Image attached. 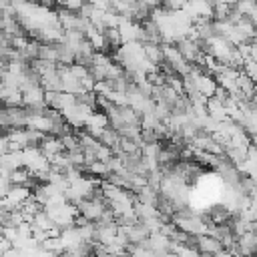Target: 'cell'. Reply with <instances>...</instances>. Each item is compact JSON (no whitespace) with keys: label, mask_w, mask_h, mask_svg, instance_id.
I'll use <instances>...</instances> for the list:
<instances>
[{"label":"cell","mask_w":257,"mask_h":257,"mask_svg":"<svg viewBox=\"0 0 257 257\" xmlns=\"http://www.w3.org/2000/svg\"><path fill=\"white\" fill-rule=\"evenodd\" d=\"M22 167H26L34 175V179H38V181H44L46 173L50 171L48 157L40 151L38 145H30V147L22 149Z\"/></svg>","instance_id":"cell-1"},{"label":"cell","mask_w":257,"mask_h":257,"mask_svg":"<svg viewBox=\"0 0 257 257\" xmlns=\"http://www.w3.org/2000/svg\"><path fill=\"white\" fill-rule=\"evenodd\" d=\"M92 110H94V106H90V104H86V102H82V100L76 98V102H72L66 108H62L60 114H62V118H64V122L68 126H72V128H84L86 118L90 116Z\"/></svg>","instance_id":"cell-2"},{"label":"cell","mask_w":257,"mask_h":257,"mask_svg":"<svg viewBox=\"0 0 257 257\" xmlns=\"http://www.w3.org/2000/svg\"><path fill=\"white\" fill-rule=\"evenodd\" d=\"M26 114L28 108L18 104V106H0V128H16V126H26Z\"/></svg>","instance_id":"cell-3"},{"label":"cell","mask_w":257,"mask_h":257,"mask_svg":"<svg viewBox=\"0 0 257 257\" xmlns=\"http://www.w3.org/2000/svg\"><path fill=\"white\" fill-rule=\"evenodd\" d=\"M44 88L40 82H30L22 88V106H26L28 110H38V108H44L46 106V100H44Z\"/></svg>","instance_id":"cell-4"},{"label":"cell","mask_w":257,"mask_h":257,"mask_svg":"<svg viewBox=\"0 0 257 257\" xmlns=\"http://www.w3.org/2000/svg\"><path fill=\"white\" fill-rule=\"evenodd\" d=\"M30 197H32V187H28V185H10L8 191L4 193L2 201H4L6 209L12 211V209H20Z\"/></svg>","instance_id":"cell-5"},{"label":"cell","mask_w":257,"mask_h":257,"mask_svg":"<svg viewBox=\"0 0 257 257\" xmlns=\"http://www.w3.org/2000/svg\"><path fill=\"white\" fill-rule=\"evenodd\" d=\"M193 245L197 247V251H199L201 255H223V253L227 251V249L223 247V243H221L217 237L209 235V233H203V235L193 237Z\"/></svg>","instance_id":"cell-6"},{"label":"cell","mask_w":257,"mask_h":257,"mask_svg":"<svg viewBox=\"0 0 257 257\" xmlns=\"http://www.w3.org/2000/svg\"><path fill=\"white\" fill-rule=\"evenodd\" d=\"M106 126H110V120H108L106 110L102 112V110H96V108H94V110L90 112V116L86 118L84 131H86L88 135H92V137H96V139H98Z\"/></svg>","instance_id":"cell-7"},{"label":"cell","mask_w":257,"mask_h":257,"mask_svg":"<svg viewBox=\"0 0 257 257\" xmlns=\"http://www.w3.org/2000/svg\"><path fill=\"white\" fill-rule=\"evenodd\" d=\"M44 100H46V106H50L54 110H62L68 104L76 102V94H70V92H64V90H46Z\"/></svg>","instance_id":"cell-8"},{"label":"cell","mask_w":257,"mask_h":257,"mask_svg":"<svg viewBox=\"0 0 257 257\" xmlns=\"http://www.w3.org/2000/svg\"><path fill=\"white\" fill-rule=\"evenodd\" d=\"M0 104L2 106H18V104H22V90L18 86L0 82Z\"/></svg>","instance_id":"cell-9"},{"label":"cell","mask_w":257,"mask_h":257,"mask_svg":"<svg viewBox=\"0 0 257 257\" xmlns=\"http://www.w3.org/2000/svg\"><path fill=\"white\" fill-rule=\"evenodd\" d=\"M40 151L46 155V157H50V155H56V153H60V151H64V145H62V141H60V137L58 135H46L42 141H40Z\"/></svg>","instance_id":"cell-10"},{"label":"cell","mask_w":257,"mask_h":257,"mask_svg":"<svg viewBox=\"0 0 257 257\" xmlns=\"http://www.w3.org/2000/svg\"><path fill=\"white\" fill-rule=\"evenodd\" d=\"M143 52L145 56L155 62V64H161L163 62V48H161V42H143Z\"/></svg>","instance_id":"cell-11"},{"label":"cell","mask_w":257,"mask_h":257,"mask_svg":"<svg viewBox=\"0 0 257 257\" xmlns=\"http://www.w3.org/2000/svg\"><path fill=\"white\" fill-rule=\"evenodd\" d=\"M241 70H243V72H245V74H247V76L257 84V62H255L253 58H247V60L243 62Z\"/></svg>","instance_id":"cell-12"},{"label":"cell","mask_w":257,"mask_h":257,"mask_svg":"<svg viewBox=\"0 0 257 257\" xmlns=\"http://www.w3.org/2000/svg\"><path fill=\"white\" fill-rule=\"evenodd\" d=\"M8 151H10L8 137H6V133H0V157H2L4 153H8Z\"/></svg>","instance_id":"cell-13"},{"label":"cell","mask_w":257,"mask_h":257,"mask_svg":"<svg viewBox=\"0 0 257 257\" xmlns=\"http://www.w3.org/2000/svg\"><path fill=\"white\" fill-rule=\"evenodd\" d=\"M4 40H6V36H4V32L0 30V42H4ZM8 40H10V38H8Z\"/></svg>","instance_id":"cell-14"},{"label":"cell","mask_w":257,"mask_h":257,"mask_svg":"<svg viewBox=\"0 0 257 257\" xmlns=\"http://www.w3.org/2000/svg\"><path fill=\"white\" fill-rule=\"evenodd\" d=\"M0 20H2V8H0Z\"/></svg>","instance_id":"cell-15"}]
</instances>
